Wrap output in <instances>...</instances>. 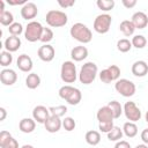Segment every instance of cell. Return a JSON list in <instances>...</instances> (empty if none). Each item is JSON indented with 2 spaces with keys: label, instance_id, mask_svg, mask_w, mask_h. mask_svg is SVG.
Segmentation results:
<instances>
[{
  "label": "cell",
  "instance_id": "cell-18",
  "mask_svg": "<svg viewBox=\"0 0 148 148\" xmlns=\"http://www.w3.org/2000/svg\"><path fill=\"white\" fill-rule=\"evenodd\" d=\"M3 46H5L6 51H8L10 53L15 52L21 47V39L17 36H9V37L6 38V40L3 43Z\"/></svg>",
  "mask_w": 148,
  "mask_h": 148
},
{
  "label": "cell",
  "instance_id": "cell-41",
  "mask_svg": "<svg viewBox=\"0 0 148 148\" xmlns=\"http://www.w3.org/2000/svg\"><path fill=\"white\" fill-rule=\"evenodd\" d=\"M74 3H75V0H65V1H62V0H58V5L61 7V8H68V7H72V6H74Z\"/></svg>",
  "mask_w": 148,
  "mask_h": 148
},
{
  "label": "cell",
  "instance_id": "cell-29",
  "mask_svg": "<svg viewBox=\"0 0 148 148\" xmlns=\"http://www.w3.org/2000/svg\"><path fill=\"white\" fill-rule=\"evenodd\" d=\"M131 43H132V46H134L136 49H143L147 44V39L143 35H135L132 38Z\"/></svg>",
  "mask_w": 148,
  "mask_h": 148
},
{
  "label": "cell",
  "instance_id": "cell-43",
  "mask_svg": "<svg viewBox=\"0 0 148 148\" xmlns=\"http://www.w3.org/2000/svg\"><path fill=\"white\" fill-rule=\"evenodd\" d=\"M121 3L126 8H133L136 5V0H121Z\"/></svg>",
  "mask_w": 148,
  "mask_h": 148
},
{
  "label": "cell",
  "instance_id": "cell-47",
  "mask_svg": "<svg viewBox=\"0 0 148 148\" xmlns=\"http://www.w3.org/2000/svg\"><path fill=\"white\" fill-rule=\"evenodd\" d=\"M0 113H1V116H0V121H2V120H5V118H6V116H7L6 109H5V108H0Z\"/></svg>",
  "mask_w": 148,
  "mask_h": 148
},
{
  "label": "cell",
  "instance_id": "cell-28",
  "mask_svg": "<svg viewBox=\"0 0 148 148\" xmlns=\"http://www.w3.org/2000/svg\"><path fill=\"white\" fill-rule=\"evenodd\" d=\"M0 23L3 25V27H9L14 23V16L10 12L6 10L3 13L0 14Z\"/></svg>",
  "mask_w": 148,
  "mask_h": 148
},
{
  "label": "cell",
  "instance_id": "cell-1",
  "mask_svg": "<svg viewBox=\"0 0 148 148\" xmlns=\"http://www.w3.org/2000/svg\"><path fill=\"white\" fill-rule=\"evenodd\" d=\"M69 34H71V36L75 40H77V42H80L82 44L90 43L91 39H92V32H91V30L86 24L80 23V22L74 23L71 27Z\"/></svg>",
  "mask_w": 148,
  "mask_h": 148
},
{
  "label": "cell",
  "instance_id": "cell-33",
  "mask_svg": "<svg viewBox=\"0 0 148 148\" xmlns=\"http://www.w3.org/2000/svg\"><path fill=\"white\" fill-rule=\"evenodd\" d=\"M49 110H50V113H51L52 116H56V117L61 118V117L65 116V113L67 112V106H65V105L51 106V108H49Z\"/></svg>",
  "mask_w": 148,
  "mask_h": 148
},
{
  "label": "cell",
  "instance_id": "cell-17",
  "mask_svg": "<svg viewBox=\"0 0 148 148\" xmlns=\"http://www.w3.org/2000/svg\"><path fill=\"white\" fill-rule=\"evenodd\" d=\"M132 74L138 77H142L148 73V65L143 60H138L132 65Z\"/></svg>",
  "mask_w": 148,
  "mask_h": 148
},
{
  "label": "cell",
  "instance_id": "cell-23",
  "mask_svg": "<svg viewBox=\"0 0 148 148\" xmlns=\"http://www.w3.org/2000/svg\"><path fill=\"white\" fill-rule=\"evenodd\" d=\"M84 139H86V142L88 145H90V146H97L99 143V141H101V134H99V132L91 130V131H88L86 133Z\"/></svg>",
  "mask_w": 148,
  "mask_h": 148
},
{
  "label": "cell",
  "instance_id": "cell-15",
  "mask_svg": "<svg viewBox=\"0 0 148 148\" xmlns=\"http://www.w3.org/2000/svg\"><path fill=\"white\" fill-rule=\"evenodd\" d=\"M16 66L18 67L20 71L24 72V73H28L32 69V59L28 56V54H21L18 56L17 60H16Z\"/></svg>",
  "mask_w": 148,
  "mask_h": 148
},
{
  "label": "cell",
  "instance_id": "cell-2",
  "mask_svg": "<svg viewBox=\"0 0 148 148\" xmlns=\"http://www.w3.org/2000/svg\"><path fill=\"white\" fill-rule=\"evenodd\" d=\"M59 96L65 99L69 105H77L82 99V94L77 88H74L69 84L62 86L59 89Z\"/></svg>",
  "mask_w": 148,
  "mask_h": 148
},
{
  "label": "cell",
  "instance_id": "cell-3",
  "mask_svg": "<svg viewBox=\"0 0 148 148\" xmlns=\"http://www.w3.org/2000/svg\"><path fill=\"white\" fill-rule=\"evenodd\" d=\"M97 72H98V68H97V65L92 61H88L86 62L81 69H80V73H79V80L81 83L83 84H90L95 81L96 79V75H97Z\"/></svg>",
  "mask_w": 148,
  "mask_h": 148
},
{
  "label": "cell",
  "instance_id": "cell-49",
  "mask_svg": "<svg viewBox=\"0 0 148 148\" xmlns=\"http://www.w3.org/2000/svg\"><path fill=\"white\" fill-rule=\"evenodd\" d=\"M21 148H35L34 146H31V145H23Z\"/></svg>",
  "mask_w": 148,
  "mask_h": 148
},
{
  "label": "cell",
  "instance_id": "cell-6",
  "mask_svg": "<svg viewBox=\"0 0 148 148\" xmlns=\"http://www.w3.org/2000/svg\"><path fill=\"white\" fill-rule=\"evenodd\" d=\"M60 77L65 83H74L77 79L76 66L73 61H64L60 69Z\"/></svg>",
  "mask_w": 148,
  "mask_h": 148
},
{
  "label": "cell",
  "instance_id": "cell-5",
  "mask_svg": "<svg viewBox=\"0 0 148 148\" xmlns=\"http://www.w3.org/2000/svg\"><path fill=\"white\" fill-rule=\"evenodd\" d=\"M44 27L38 22V21H31L27 24L25 30H24V37L28 42H37L40 39L42 32H43Z\"/></svg>",
  "mask_w": 148,
  "mask_h": 148
},
{
  "label": "cell",
  "instance_id": "cell-7",
  "mask_svg": "<svg viewBox=\"0 0 148 148\" xmlns=\"http://www.w3.org/2000/svg\"><path fill=\"white\" fill-rule=\"evenodd\" d=\"M114 89L117 90V92H119L121 96L124 97H131L135 94L136 87L135 84L127 79H120L118 81H116L114 83Z\"/></svg>",
  "mask_w": 148,
  "mask_h": 148
},
{
  "label": "cell",
  "instance_id": "cell-44",
  "mask_svg": "<svg viewBox=\"0 0 148 148\" xmlns=\"http://www.w3.org/2000/svg\"><path fill=\"white\" fill-rule=\"evenodd\" d=\"M141 140L143 141V143L145 145H147L148 146V128H145L142 132H141Z\"/></svg>",
  "mask_w": 148,
  "mask_h": 148
},
{
  "label": "cell",
  "instance_id": "cell-21",
  "mask_svg": "<svg viewBox=\"0 0 148 148\" xmlns=\"http://www.w3.org/2000/svg\"><path fill=\"white\" fill-rule=\"evenodd\" d=\"M36 121L34 118H23L18 123V128L22 133H31L35 131Z\"/></svg>",
  "mask_w": 148,
  "mask_h": 148
},
{
  "label": "cell",
  "instance_id": "cell-30",
  "mask_svg": "<svg viewBox=\"0 0 148 148\" xmlns=\"http://www.w3.org/2000/svg\"><path fill=\"white\" fill-rule=\"evenodd\" d=\"M117 49H118L119 52L126 53L132 49V43L127 38H121L117 42Z\"/></svg>",
  "mask_w": 148,
  "mask_h": 148
},
{
  "label": "cell",
  "instance_id": "cell-46",
  "mask_svg": "<svg viewBox=\"0 0 148 148\" xmlns=\"http://www.w3.org/2000/svg\"><path fill=\"white\" fill-rule=\"evenodd\" d=\"M7 2H8L10 6H17V5H23V6H24V5L27 3L25 0H8Z\"/></svg>",
  "mask_w": 148,
  "mask_h": 148
},
{
  "label": "cell",
  "instance_id": "cell-35",
  "mask_svg": "<svg viewBox=\"0 0 148 148\" xmlns=\"http://www.w3.org/2000/svg\"><path fill=\"white\" fill-rule=\"evenodd\" d=\"M52 39H53V31H52L50 28H44L39 40H40L42 43H44V44H47V43L51 42Z\"/></svg>",
  "mask_w": 148,
  "mask_h": 148
},
{
  "label": "cell",
  "instance_id": "cell-31",
  "mask_svg": "<svg viewBox=\"0 0 148 148\" xmlns=\"http://www.w3.org/2000/svg\"><path fill=\"white\" fill-rule=\"evenodd\" d=\"M13 62V56L8 51H2L0 53V65L2 67H7Z\"/></svg>",
  "mask_w": 148,
  "mask_h": 148
},
{
  "label": "cell",
  "instance_id": "cell-40",
  "mask_svg": "<svg viewBox=\"0 0 148 148\" xmlns=\"http://www.w3.org/2000/svg\"><path fill=\"white\" fill-rule=\"evenodd\" d=\"M108 69L110 71L113 81H118V79H119V76H120V68H119L117 65H111V66L108 67Z\"/></svg>",
  "mask_w": 148,
  "mask_h": 148
},
{
  "label": "cell",
  "instance_id": "cell-27",
  "mask_svg": "<svg viewBox=\"0 0 148 148\" xmlns=\"http://www.w3.org/2000/svg\"><path fill=\"white\" fill-rule=\"evenodd\" d=\"M106 134H108V139L110 141H120V139L123 138L124 132H123V130L120 127L113 126V128L109 133H106Z\"/></svg>",
  "mask_w": 148,
  "mask_h": 148
},
{
  "label": "cell",
  "instance_id": "cell-25",
  "mask_svg": "<svg viewBox=\"0 0 148 148\" xmlns=\"http://www.w3.org/2000/svg\"><path fill=\"white\" fill-rule=\"evenodd\" d=\"M123 132L127 138H134L138 134V126L135 125V123L127 121L123 126Z\"/></svg>",
  "mask_w": 148,
  "mask_h": 148
},
{
  "label": "cell",
  "instance_id": "cell-11",
  "mask_svg": "<svg viewBox=\"0 0 148 148\" xmlns=\"http://www.w3.org/2000/svg\"><path fill=\"white\" fill-rule=\"evenodd\" d=\"M50 116H51L50 110L44 105H37L32 110V118L35 119V121L39 124H44Z\"/></svg>",
  "mask_w": 148,
  "mask_h": 148
},
{
  "label": "cell",
  "instance_id": "cell-9",
  "mask_svg": "<svg viewBox=\"0 0 148 148\" xmlns=\"http://www.w3.org/2000/svg\"><path fill=\"white\" fill-rule=\"evenodd\" d=\"M123 110H124V113H125V117L127 118V120L135 123L141 119V111L134 102H131V101L126 102Z\"/></svg>",
  "mask_w": 148,
  "mask_h": 148
},
{
  "label": "cell",
  "instance_id": "cell-16",
  "mask_svg": "<svg viewBox=\"0 0 148 148\" xmlns=\"http://www.w3.org/2000/svg\"><path fill=\"white\" fill-rule=\"evenodd\" d=\"M135 27V29H145L148 24V16L143 12H136L132 15L131 20Z\"/></svg>",
  "mask_w": 148,
  "mask_h": 148
},
{
  "label": "cell",
  "instance_id": "cell-13",
  "mask_svg": "<svg viewBox=\"0 0 148 148\" xmlns=\"http://www.w3.org/2000/svg\"><path fill=\"white\" fill-rule=\"evenodd\" d=\"M37 14H38V8L34 2H27L21 8V16L27 21L35 18Z\"/></svg>",
  "mask_w": 148,
  "mask_h": 148
},
{
  "label": "cell",
  "instance_id": "cell-22",
  "mask_svg": "<svg viewBox=\"0 0 148 148\" xmlns=\"http://www.w3.org/2000/svg\"><path fill=\"white\" fill-rule=\"evenodd\" d=\"M119 29H120V31L124 34V36H126V37L132 36V35L134 34V31H135V27H134L133 22L130 21V20H124V21L120 23Z\"/></svg>",
  "mask_w": 148,
  "mask_h": 148
},
{
  "label": "cell",
  "instance_id": "cell-37",
  "mask_svg": "<svg viewBox=\"0 0 148 148\" xmlns=\"http://www.w3.org/2000/svg\"><path fill=\"white\" fill-rule=\"evenodd\" d=\"M0 147L1 148H18V142L13 136H9L7 140L0 143Z\"/></svg>",
  "mask_w": 148,
  "mask_h": 148
},
{
  "label": "cell",
  "instance_id": "cell-8",
  "mask_svg": "<svg viewBox=\"0 0 148 148\" xmlns=\"http://www.w3.org/2000/svg\"><path fill=\"white\" fill-rule=\"evenodd\" d=\"M112 17L109 14H99L94 21V30L98 34H106L110 29Z\"/></svg>",
  "mask_w": 148,
  "mask_h": 148
},
{
  "label": "cell",
  "instance_id": "cell-12",
  "mask_svg": "<svg viewBox=\"0 0 148 148\" xmlns=\"http://www.w3.org/2000/svg\"><path fill=\"white\" fill-rule=\"evenodd\" d=\"M17 80V74L14 69L5 68L0 72V81L5 86H13Z\"/></svg>",
  "mask_w": 148,
  "mask_h": 148
},
{
  "label": "cell",
  "instance_id": "cell-36",
  "mask_svg": "<svg viewBox=\"0 0 148 148\" xmlns=\"http://www.w3.org/2000/svg\"><path fill=\"white\" fill-rule=\"evenodd\" d=\"M76 126L75 120L72 117H65V119H62V127L67 131V132H72Z\"/></svg>",
  "mask_w": 148,
  "mask_h": 148
},
{
  "label": "cell",
  "instance_id": "cell-42",
  "mask_svg": "<svg viewBox=\"0 0 148 148\" xmlns=\"http://www.w3.org/2000/svg\"><path fill=\"white\" fill-rule=\"evenodd\" d=\"M114 148H131V145L125 140H120V141H117V143L114 145Z\"/></svg>",
  "mask_w": 148,
  "mask_h": 148
},
{
  "label": "cell",
  "instance_id": "cell-38",
  "mask_svg": "<svg viewBox=\"0 0 148 148\" xmlns=\"http://www.w3.org/2000/svg\"><path fill=\"white\" fill-rule=\"evenodd\" d=\"M99 79H101V81L104 82V83H111V82L113 81V79H112V76H111V73H110V71H109L108 68L101 71V73H99Z\"/></svg>",
  "mask_w": 148,
  "mask_h": 148
},
{
  "label": "cell",
  "instance_id": "cell-4",
  "mask_svg": "<svg viewBox=\"0 0 148 148\" xmlns=\"http://www.w3.org/2000/svg\"><path fill=\"white\" fill-rule=\"evenodd\" d=\"M45 21L52 28H60V27L66 25V23L68 21V17H67L66 13H64L61 10L52 9V10H49L46 13Z\"/></svg>",
  "mask_w": 148,
  "mask_h": 148
},
{
  "label": "cell",
  "instance_id": "cell-14",
  "mask_svg": "<svg viewBox=\"0 0 148 148\" xmlns=\"http://www.w3.org/2000/svg\"><path fill=\"white\" fill-rule=\"evenodd\" d=\"M44 126H45V130L50 133H56L58 132L61 126H62V120L59 118V117H56V116H50L47 118V120L44 123Z\"/></svg>",
  "mask_w": 148,
  "mask_h": 148
},
{
  "label": "cell",
  "instance_id": "cell-39",
  "mask_svg": "<svg viewBox=\"0 0 148 148\" xmlns=\"http://www.w3.org/2000/svg\"><path fill=\"white\" fill-rule=\"evenodd\" d=\"M113 121H103V123H99L98 124V128L101 132L103 133H109L112 128H113Z\"/></svg>",
  "mask_w": 148,
  "mask_h": 148
},
{
  "label": "cell",
  "instance_id": "cell-45",
  "mask_svg": "<svg viewBox=\"0 0 148 148\" xmlns=\"http://www.w3.org/2000/svg\"><path fill=\"white\" fill-rule=\"evenodd\" d=\"M9 136H12V134H10L9 132H7V131H1V132H0V143L3 142L5 140H7Z\"/></svg>",
  "mask_w": 148,
  "mask_h": 148
},
{
  "label": "cell",
  "instance_id": "cell-32",
  "mask_svg": "<svg viewBox=\"0 0 148 148\" xmlns=\"http://www.w3.org/2000/svg\"><path fill=\"white\" fill-rule=\"evenodd\" d=\"M96 5L99 9L104 12H109L114 7V1L113 0H97Z\"/></svg>",
  "mask_w": 148,
  "mask_h": 148
},
{
  "label": "cell",
  "instance_id": "cell-19",
  "mask_svg": "<svg viewBox=\"0 0 148 148\" xmlns=\"http://www.w3.org/2000/svg\"><path fill=\"white\" fill-rule=\"evenodd\" d=\"M71 57L74 61H82L88 57V49L83 45H79L72 49Z\"/></svg>",
  "mask_w": 148,
  "mask_h": 148
},
{
  "label": "cell",
  "instance_id": "cell-50",
  "mask_svg": "<svg viewBox=\"0 0 148 148\" xmlns=\"http://www.w3.org/2000/svg\"><path fill=\"white\" fill-rule=\"evenodd\" d=\"M145 119H146V121L148 123V111L146 112V114H145Z\"/></svg>",
  "mask_w": 148,
  "mask_h": 148
},
{
  "label": "cell",
  "instance_id": "cell-34",
  "mask_svg": "<svg viewBox=\"0 0 148 148\" xmlns=\"http://www.w3.org/2000/svg\"><path fill=\"white\" fill-rule=\"evenodd\" d=\"M8 31L10 34V36H20L22 32H23V27L21 23L18 22H14L12 25L8 27Z\"/></svg>",
  "mask_w": 148,
  "mask_h": 148
},
{
  "label": "cell",
  "instance_id": "cell-20",
  "mask_svg": "<svg viewBox=\"0 0 148 148\" xmlns=\"http://www.w3.org/2000/svg\"><path fill=\"white\" fill-rule=\"evenodd\" d=\"M96 117H97V120L99 123H103V121H113V119H114L113 113H112L111 109L108 105L102 106L101 109H98Z\"/></svg>",
  "mask_w": 148,
  "mask_h": 148
},
{
  "label": "cell",
  "instance_id": "cell-10",
  "mask_svg": "<svg viewBox=\"0 0 148 148\" xmlns=\"http://www.w3.org/2000/svg\"><path fill=\"white\" fill-rule=\"evenodd\" d=\"M37 54H38V58L42 60V61H45V62H50L54 59V56H56V50L52 45L50 44H44L42 45L38 51H37Z\"/></svg>",
  "mask_w": 148,
  "mask_h": 148
},
{
  "label": "cell",
  "instance_id": "cell-26",
  "mask_svg": "<svg viewBox=\"0 0 148 148\" xmlns=\"http://www.w3.org/2000/svg\"><path fill=\"white\" fill-rule=\"evenodd\" d=\"M108 106L111 109V111H112V113H113L114 119L119 118V117L121 116V113L124 112L123 106H121V104H120L118 101H111V102H109Z\"/></svg>",
  "mask_w": 148,
  "mask_h": 148
},
{
  "label": "cell",
  "instance_id": "cell-48",
  "mask_svg": "<svg viewBox=\"0 0 148 148\" xmlns=\"http://www.w3.org/2000/svg\"><path fill=\"white\" fill-rule=\"evenodd\" d=\"M135 148H148V146L145 145V143H142V145H138V146H135Z\"/></svg>",
  "mask_w": 148,
  "mask_h": 148
},
{
  "label": "cell",
  "instance_id": "cell-24",
  "mask_svg": "<svg viewBox=\"0 0 148 148\" xmlns=\"http://www.w3.org/2000/svg\"><path fill=\"white\" fill-rule=\"evenodd\" d=\"M40 84V77L37 73H30L25 77V86L29 89H36Z\"/></svg>",
  "mask_w": 148,
  "mask_h": 148
}]
</instances>
